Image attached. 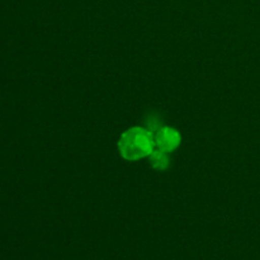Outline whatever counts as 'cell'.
<instances>
[{"label":"cell","instance_id":"cell-1","mask_svg":"<svg viewBox=\"0 0 260 260\" xmlns=\"http://www.w3.org/2000/svg\"><path fill=\"white\" fill-rule=\"evenodd\" d=\"M118 150L121 156L128 161L149 157L155 150L154 135L142 127H131L119 137Z\"/></svg>","mask_w":260,"mask_h":260},{"label":"cell","instance_id":"cell-2","mask_svg":"<svg viewBox=\"0 0 260 260\" xmlns=\"http://www.w3.org/2000/svg\"><path fill=\"white\" fill-rule=\"evenodd\" d=\"M155 149L162 150L165 152H172L180 145L182 137L180 134L173 127H160L154 135Z\"/></svg>","mask_w":260,"mask_h":260},{"label":"cell","instance_id":"cell-3","mask_svg":"<svg viewBox=\"0 0 260 260\" xmlns=\"http://www.w3.org/2000/svg\"><path fill=\"white\" fill-rule=\"evenodd\" d=\"M150 164L152 168L156 170H165L169 167V157H168V152L162 151V150L155 149L154 151L150 154L149 156Z\"/></svg>","mask_w":260,"mask_h":260}]
</instances>
